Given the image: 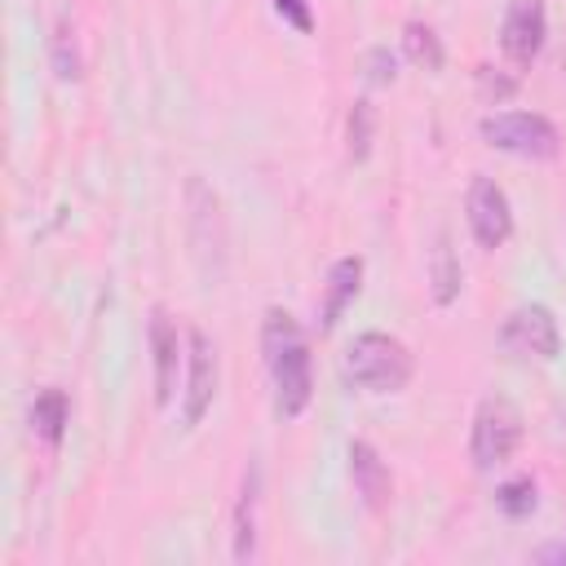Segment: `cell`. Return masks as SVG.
<instances>
[{"instance_id":"obj_18","label":"cell","mask_w":566,"mask_h":566,"mask_svg":"<svg viewBox=\"0 0 566 566\" xmlns=\"http://www.w3.org/2000/svg\"><path fill=\"white\" fill-rule=\"evenodd\" d=\"M49 53H53V71H57V80H80L84 62H80L75 27H71L66 18H57V27H53V40H49Z\"/></svg>"},{"instance_id":"obj_4","label":"cell","mask_w":566,"mask_h":566,"mask_svg":"<svg viewBox=\"0 0 566 566\" xmlns=\"http://www.w3.org/2000/svg\"><path fill=\"white\" fill-rule=\"evenodd\" d=\"M522 442V416L509 398L491 394L473 411V433H469V455L478 469H500Z\"/></svg>"},{"instance_id":"obj_3","label":"cell","mask_w":566,"mask_h":566,"mask_svg":"<svg viewBox=\"0 0 566 566\" xmlns=\"http://www.w3.org/2000/svg\"><path fill=\"white\" fill-rule=\"evenodd\" d=\"M478 133L486 137V146L509 150L517 159H553L557 146H562L557 128L544 115H535V111H495V115H482Z\"/></svg>"},{"instance_id":"obj_10","label":"cell","mask_w":566,"mask_h":566,"mask_svg":"<svg viewBox=\"0 0 566 566\" xmlns=\"http://www.w3.org/2000/svg\"><path fill=\"white\" fill-rule=\"evenodd\" d=\"M150 358H155V402L168 407L181 367V336H177V318L159 305L150 310Z\"/></svg>"},{"instance_id":"obj_21","label":"cell","mask_w":566,"mask_h":566,"mask_svg":"<svg viewBox=\"0 0 566 566\" xmlns=\"http://www.w3.org/2000/svg\"><path fill=\"white\" fill-rule=\"evenodd\" d=\"M473 80H478V93H482L486 102H504V97H513V93H517V80H513V75H500V71H495V66H486V62L473 71Z\"/></svg>"},{"instance_id":"obj_7","label":"cell","mask_w":566,"mask_h":566,"mask_svg":"<svg viewBox=\"0 0 566 566\" xmlns=\"http://www.w3.org/2000/svg\"><path fill=\"white\" fill-rule=\"evenodd\" d=\"M500 340L517 354H531V358H557L562 354V327H557V314L539 301H526L517 305L509 318H504V332Z\"/></svg>"},{"instance_id":"obj_8","label":"cell","mask_w":566,"mask_h":566,"mask_svg":"<svg viewBox=\"0 0 566 566\" xmlns=\"http://www.w3.org/2000/svg\"><path fill=\"white\" fill-rule=\"evenodd\" d=\"M548 35V9L544 0H509L500 22V49L513 66H531Z\"/></svg>"},{"instance_id":"obj_13","label":"cell","mask_w":566,"mask_h":566,"mask_svg":"<svg viewBox=\"0 0 566 566\" xmlns=\"http://www.w3.org/2000/svg\"><path fill=\"white\" fill-rule=\"evenodd\" d=\"M256 509H261V469L248 464L239 500H234V562L256 557Z\"/></svg>"},{"instance_id":"obj_2","label":"cell","mask_w":566,"mask_h":566,"mask_svg":"<svg viewBox=\"0 0 566 566\" xmlns=\"http://www.w3.org/2000/svg\"><path fill=\"white\" fill-rule=\"evenodd\" d=\"M411 367V349L389 332H358L340 354V380L367 394H398Z\"/></svg>"},{"instance_id":"obj_6","label":"cell","mask_w":566,"mask_h":566,"mask_svg":"<svg viewBox=\"0 0 566 566\" xmlns=\"http://www.w3.org/2000/svg\"><path fill=\"white\" fill-rule=\"evenodd\" d=\"M464 212H469V230H473L478 248H500L513 234V208H509V195H504V186L495 177L478 172L469 181Z\"/></svg>"},{"instance_id":"obj_20","label":"cell","mask_w":566,"mask_h":566,"mask_svg":"<svg viewBox=\"0 0 566 566\" xmlns=\"http://www.w3.org/2000/svg\"><path fill=\"white\" fill-rule=\"evenodd\" d=\"M394 75H398V53H394L389 44H376V49L363 53V80H367L371 88L394 84Z\"/></svg>"},{"instance_id":"obj_17","label":"cell","mask_w":566,"mask_h":566,"mask_svg":"<svg viewBox=\"0 0 566 566\" xmlns=\"http://www.w3.org/2000/svg\"><path fill=\"white\" fill-rule=\"evenodd\" d=\"M371 137H376V106H371L367 97H358V102L349 106V119H345V150H349L354 164L367 159Z\"/></svg>"},{"instance_id":"obj_23","label":"cell","mask_w":566,"mask_h":566,"mask_svg":"<svg viewBox=\"0 0 566 566\" xmlns=\"http://www.w3.org/2000/svg\"><path fill=\"white\" fill-rule=\"evenodd\" d=\"M562 71H566V53H562Z\"/></svg>"},{"instance_id":"obj_15","label":"cell","mask_w":566,"mask_h":566,"mask_svg":"<svg viewBox=\"0 0 566 566\" xmlns=\"http://www.w3.org/2000/svg\"><path fill=\"white\" fill-rule=\"evenodd\" d=\"M429 283H433V301H438V305H451V301L460 296V261H455V252H451L447 230H438V239H433Z\"/></svg>"},{"instance_id":"obj_5","label":"cell","mask_w":566,"mask_h":566,"mask_svg":"<svg viewBox=\"0 0 566 566\" xmlns=\"http://www.w3.org/2000/svg\"><path fill=\"white\" fill-rule=\"evenodd\" d=\"M217 376H221L217 345L208 340V332L190 327L186 332V394H181V420H186V429H195L208 416V407L217 398Z\"/></svg>"},{"instance_id":"obj_1","label":"cell","mask_w":566,"mask_h":566,"mask_svg":"<svg viewBox=\"0 0 566 566\" xmlns=\"http://www.w3.org/2000/svg\"><path fill=\"white\" fill-rule=\"evenodd\" d=\"M261 349H265V371L274 385V411L283 420H296L314 398V363H310V340L301 323L287 310L270 305L261 318Z\"/></svg>"},{"instance_id":"obj_14","label":"cell","mask_w":566,"mask_h":566,"mask_svg":"<svg viewBox=\"0 0 566 566\" xmlns=\"http://www.w3.org/2000/svg\"><path fill=\"white\" fill-rule=\"evenodd\" d=\"M66 424H71V398H66V389H57V385L40 389L35 402H31V429H35V438L49 442V447H57L62 433H66Z\"/></svg>"},{"instance_id":"obj_22","label":"cell","mask_w":566,"mask_h":566,"mask_svg":"<svg viewBox=\"0 0 566 566\" xmlns=\"http://www.w3.org/2000/svg\"><path fill=\"white\" fill-rule=\"evenodd\" d=\"M270 4H274V13H279L287 27H296L301 35L314 31V9H310V0H270Z\"/></svg>"},{"instance_id":"obj_16","label":"cell","mask_w":566,"mask_h":566,"mask_svg":"<svg viewBox=\"0 0 566 566\" xmlns=\"http://www.w3.org/2000/svg\"><path fill=\"white\" fill-rule=\"evenodd\" d=\"M402 53H407L416 66H424V71H442V40H438V31H433L429 22H420V18H411V22L402 27Z\"/></svg>"},{"instance_id":"obj_9","label":"cell","mask_w":566,"mask_h":566,"mask_svg":"<svg viewBox=\"0 0 566 566\" xmlns=\"http://www.w3.org/2000/svg\"><path fill=\"white\" fill-rule=\"evenodd\" d=\"M186 208H190V239H195V252L203 256V270L217 261L221 270V248H226V226H221V199L208 181L190 177L186 181Z\"/></svg>"},{"instance_id":"obj_12","label":"cell","mask_w":566,"mask_h":566,"mask_svg":"<svg viewBox=\"0 0 566 566\" xmlns=\"http://www.w3.org/2000/svg\"><path fill=\"white\" fill-rule=\"evenodd\" d=\"M363 287V256H340L332 270H327V287H323V305H318V327L332 332L340 323V314L354 305Z\"/></svg>"},{"instance_id":"obj_19","label":"cell","mask_w":566,"mask_h":566,"mask_svg":"<svg viewBox=\"0 0 566 566\" xmlns=\"http://www.w3.org/2000/svg\"><path fill=\"white\" fill-rule=\"evenodd\" d=\"M495 504H500L509 517H531V513H535V504H539L535 478H509V482H500Z\"/></svg>"},{"instance_id":"obj_11","label":"cell","mask_w":566,"mask_h":566,"mask_svg":"<svg viewBox=\"0 0 566 566\" xmlns=\"http://www.w3.org/2000/svg\"><path fill=\"white\" fill-rule=\"evenodd\" d=\"M349 478H354V491L363 495V504H367L371 513H380V509L389 504V491H394L389 469H385L380 451H376L371 442H363V438L349 442Z\"/></svg>"}]
</instances>
